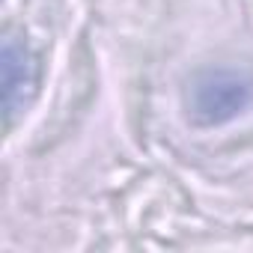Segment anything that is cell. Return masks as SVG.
Masks as SVG:
<instances>
[{
	"mask_svg": "<svg viewBox=\"0 0 253 253\" xmlns=\"http://www.w3.org/2000/svg\"><path fill=\"white\" fill-rule=\"evenodd\" d=\"M250 104V81L229 69L200 72L191 84V116L197 125H220Z\"/></svg>",
	"mask_w": 253,
	"mask_h": 253,
	"instance_id": "cell-1",
	"label": "cell"
},
{
	"mask_svg": "<svg viewBox=\"0 0 253 253\" xmlns=\"http://www.w3.org/2000/svg\"><path fill=\"white\" fill-rule=\"evenodd\" d=\"M30 84H33V75H30L27 51L9 39L3 45V107H6V116H12L18 110V104H24V89Z\"/></svg>",
	"mask_w": 253,
	"mask_h": 253,
	"instance_id": "cell-2",
	"label": "cell"
}]
</instances>
